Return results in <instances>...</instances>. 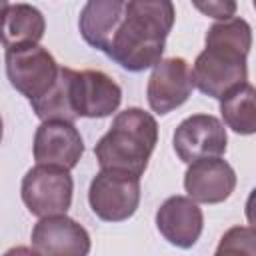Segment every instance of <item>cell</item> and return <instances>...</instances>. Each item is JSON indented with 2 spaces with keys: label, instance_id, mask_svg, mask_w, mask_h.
I'll return each mask as SVG.
<instances>
[{
  "label": "cell",
  "instance_id": "cell-5",
  "mask_svg": "<svg viewBox=\"0 0 256 256\" xmlns=\"http://www.w3.org/2000/svg\"><path fill=\"white\" fill-rule=\"evenodd\" d=\"M72 192L74 180L70 170L46 164H36L30 168L20 186L24 206L38 218L66 214L72 204Z\"/></svg>",
  "mask_w": 256,
  "mask_h": 256
},
{
  "label": "cell",
  "instance_id": "cell-9",
  "mask_svg": "<svg viewBox=\"0 0 256 256\" xmlns=\"http://www.w3.org/2000/svg\"><path fill=\"white\" fill-rule=\"evenodd\" d=\"M30 240L42 256H88L92 248L88 230L66 214L40 218Z\"/></svg>",
  "mask_w": 256,
  "mask_h": 256
},
{
  "label": "cell",
  "instance_id": "cell-12",
  "mask_svg": "<svg viewBox=\"0 0 256 256\" xmlns=\"http://www.w3.org/2000/svg\"><path fill=\"white\" fill-rule=\"evenodd\" d=\"M156 228L168 244L188 250L202 234V208L188 196H170L156 210Z\"/></svg>",
  "mask_w": 256,
  "mask_h": 256
},
{
  "label": "cell",
  "instance_id": "cell-16",
  "mask_svg": "<svg viewBox=\"0 0 256 256\" xmlns=\"http://www.w3.org/2000/svg\"><path fill=\"white\" fill-rule=\"evenodd\" d=\"M72 76H74V70L62 66L52 90L46 96L30 102L34 114L42 122H48V120L74 122L78 118V114L74 112V106H72Z\"/></svg>",
  "mask_w": 256,
  "mask_h": 256
},
{
  "label": "cell",
  "instance_id": "cell-6",
  "mask_svg": "<svg viewBox=\"0 0 256 256\" xmlns=\"http://www.w3.org/2000/svg\"><path fill=\"white\" fill-rule=\"evenodd\" d=\"M88 204L104 222L128 220L140 204V178L128 172L100 170L90 180Z\"/></svg>",
  "mask_w": 256,
  "mask_h": 256
},
{
  "label": "cell",
  "instance_id": "cell-18",
  "mask_svg": "<svg viewBox=\"0 0 256 256\" xmlns=\"http://www.w3.org/2000/svg\"><path fill=\"white\" fill-rule=\"evenodd\" d=\"M214 256H256V230L250 226H232L222 234Z\"/></svg>",
  "mask_w": 256,
  "mask_h": 256
},
{
  "label": "cell",
  "instance_id": "cell-3",
  "mask_svg": "<svg viewBox=\"0 0 256 256\" xmlns=\"http://www.w3.org/2000/svg\"><path fill=\"white\" fill-rule=\"evenodd\" d=\"M158 142L156 118L142 108H126L112 120L108 132L96 142L94 154L102 170L142 176Z\"/></svg>",
  "mask_w": 256,
  "mask_h": 256
},
{
  "label": "cell",
  "instance_id": "cell-20",
  "mask_svg": "<svg viewBox=\"0 0 256 256\" xmlns=\"http://www.w3.org/2000/svg\"><path fill=\"white\" fill-rule=\"evenodd\" d=\"M244 212H246V220H248L250 228H254V230H256V188H252V192L248 194V200H246Z\"/></svg>",
  "mask_w": 256,
  "mask_h": 256
},
{
  "label": "cell",
  "instance_id": "cell-22",
  "mask_svg": "<svg viewBox=\"0 0 256 256\" xmlns=\"http://www.w3.org/2000/svg\"><path fill=\"white\" fill-rule=\"evenodd\" d=\"M254 8H256V0H254Z\"/></svg>",
  "mask_w": 256,
  "mask_h": 256
},
{
  "label": "cell",
  "instance_id": "cell-17",
  "mask_svg": "<svg viewBox=\"0 0 256 256\" xmlns=\"http://www.w3.org/2000/svg\"><path fill=\"white\" fill-rule=\"evenodd\" d=\"M220 114L224 124L236 134H256V86L246 82L220 100Z\"/></svg>",
  "mask_w": 256,
  "mask_h": 256
},
{
  "label": "cell",
  "instance_id": "cell-7",
  "mask_svg": "<svg viewBox=\"0 0 256 256\" xmlns=\"http://www.w3.org/2000/svg\"><path fill=\"white\" fill-rule=\"evenodd\" d=\"M176 156L192 164L202 158H220L226 152L228 136L224 124L212 114H192L184 118L172 136Z\"/></svg>",
  "mask_w": 256,
  "mask_h": 256
},
{
  "label": "cell",
  "instance_id": "cell-10",
  "mask_svg": "<svg viewBox=\"0 0 256 256\" xmlns=\"http://www.w3.org/2000/svg\"><path fill=\"white\" fill-rule=\"evenodd\" d=\"M32 152L36 164L72 170L84 154V140L74 122L48 120L36 128Z\"/></svg>",
  "mask_w": 256,
  "mask_h": 256
},
{
  "label": "cell",
  "instance_id": "cell-21",
  "mask_svg": "<svg viewBox=\"0 0 256 256\" xmlns=\"http://www.w3.org/2000/svg\"><path fill=\"white\" fill-rule=\"evenodd\" d=\"M4 256H42V254L36 248H30V246H14V248L6 250Z\"/></svg>",
  "mask_w": 256,
  "mask_h": 256
},
{
  "label": "cell",
  "instance_id": "cell-13",
  "mask_svg": "<svg viewBox=\"0 0 256 256\" xmlns=\"http://www.w3.org/2000/svg\"><path fill=\"white\" fill-rule=\"evenodd\" d=\"M236 188V172L222 158H202L188 164L184 190L196 204H220Z\"/></svg>",
  "mask_w": 256,
  "mask_h": 256
},
{
  "label": "cell",
  "instance_id": "cell-15",
  "mask_svg": "<svg viewBox=\"0 0 256 256\" xmlns=\"http://www.w3.org/2000/svg\"><path fill=\"white\" fill-rule=\"evenodd\" d=\"M46 20L30 4H2V44L4 48L38 44L44 36Z\"/></svg>",
  "mask_w": 256,
  "mask_h": 256
},
{
  "label": "cell",
  "instance_id": "cell-8",
  "mask_svg": "<svg viewBox=\"0 0 256 256\" xmlns=\"http://www.w3.org/2000/svg\"><path fill=\"white\" fill-rule=\"evenodd\" d=\"M192 70L184 58H162L148 78L146 98L156 114H168L182 106L192 94Z\"/></svg>",
  "mask_w": 256,
  "mask_h": 256
},
{
  "label": "cell",
  "instance_id": "cell-19",
  "mask_svg": "<svg viewBox=\"0 0 256 256\" xmlns=\"http://www.w3.org/2000/svg\"><path fill=\"white\" fill-rule=\"evenodd\" d=\"M194 8H196V10H200V12H202V14H206V16L216 18L218 22H224V20L234 18V12H236V2H232V0L194 2Z\"/></svg>",
  "mask_w": 256,
  "mask_h": 256
},
{
  "label": "cell",
  "instance_id": "cell-1",
  "mask_svg": "<svg viewBox=\"0 0 256 256\" xmlns=\"http://www.w3.org/2000/svg\"><path fill=\"white\" fill-rule=\"evenodd\" d=\"M204 44L192 66V82L202 94L224 100L248 80L246 56L252 48V28L238 16L214 22Z\"/></svg>",
  "mask_w": 256,
  "mask_h": 256
},
{
  "label": "cell",
  "instance_id": "cell-2",
  "mask_svg": "<svg viewBox=\"0 0 256 256\" xmlns=\"http://www.w3.org/2000/svg\"><path fill=\"white\" fill-rule=\"evenodd\" d=\"M176 10L168 0H128L106 56L128 72L154 68L164 54Z\"/></svg>",
  "mask_w": 256,
  "mask_h": 256
},
{
  "label": "cell",
  "instance_id": "cell-14",
  "mask_svg": "<svg viewBox=\"0 0 256 256\" xmlns=\"http://www.w3.org/2000/svg\"><path fill=\"white\" fill-rule=\"evenodd\" d=\"M124 0H90L82 6L78 28L84 42L106 54L118 26L124 20Z\"/></svg>",
  "mask_w": 256,
  "mask_h": 256
},
{
  "label": "cell",
  "instance_id": "cell-11",
  "mask_svg": "<svg viewBox=\"0 0 256 256\" xmlns=\"http://www.w3.org/2000/svg\"><path fill=\"white\" fill-rule=\"evenodd\" d=\"M122 88L102 70H74L72 106L78 118H106L118 110Z\"/></svg>",
  "mask_w": 256,
  "mask_h": 256
},
{
  "label": "cell",
  "instance_id": "cell-4",
  "mask_svg": "<svg viewBox=\"0 0 256 256\" xmlns=\"http://www.w3.org/2000/svg\"><path fill=\"white\" fill-rule=\"evenodd\" d=\"M6 76L16 92L30 102L46 96L58 80L60 68L54 56L40 44L6 48Z\"/></svg>",
  "mask_w": 256,
  "mask_h": 256
}]
</instances>
